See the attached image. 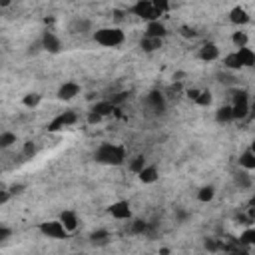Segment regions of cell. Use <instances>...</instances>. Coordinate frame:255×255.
Segmentation results:
<instances>
[{
  "mask_svg": "<svg viewBox=\"0 0 255 255\" xmlns=\"http://www.w3.org/2000/svg\"><path fill=\"white\" fill-rule=\"evenodd\" d=\"M203 245H205V249H209V251H219V249H223L221 239H205Z\"/></svg>",
  "mask_w": 255,
  "mask_h": 255,
  "instance_id": "obj_32",
  "label": "cell"
},
{
  "mask_svg": "<svg viewBox=\"0 0 255 255\" xmlns=\"http://www.w3.org/2000/svg\"><path fill=\"white\" fill-rule=\"evenodd\" d=\"M145 167V157L143 155H135L131 161H129V171H133L135 175Z\"/></svg>",
  "mask_w": 255,
  "mask_h": 255,
  "instance_id": "obj_31",
  "label": "cell"
},
{
  "mask_svg": "<svg viewBox=\"0 0 255 255\" xmlns=\"http://www.w3.org/2000/svg\"><path fill=\"white\" fill-rule=\"evenodd\" d=\"M235 54H237V58H239L241 68H251V66H255V52H253L249 46L235 50Z\"/></svg>",
  "mask_w": 255,
  "mask_h": 255,
  "instance_id": "obj_15",
  "label": "cell"
},
{
  "mask_svg": "<svg viewBox=\"0 0 255 255\" xmlns=\"http://www.w3.org/2000/svg\"><path fill=\"white\" fill-rule=\"evenodd\" d=\"M118 108L110 102V100H100V102H96L94 106H92V110L90 112H94V114H98L100 118H106V116H110V114H114Z\"/></svg>",
  "mask_w": 255,
  "mask_h": 255,
  "instance_id": "obj_16",
  "label": "cell"
},
{
  "mask_svg": "<svg viewBox=\"0 0 255 255\" xmlns=\"http://www.w3.org/2000/svg\"><path fill=\"white\" fill-rule=\"evenodd\" d=\"M80 92H82V88H80V84H78V82H64V84L58 88L56 98H58V100H62V102H70V100H74Z\"/></svg>",
  "mask_w": 255,
  "mask_h": 255,
  "instance_id": "obj_9",
  "label": "cell"
},
{
  "mask_svg": "<svg viewBox=\"0 0 255 255\" xmlns=\"http://www.w3.org/2000/svg\"><path fill=\"white\" fill-rule=\"evenodd\" d=\"M215 120H217L219 124L233 122V116H231V106H221V108L215 112Z\"/></svg>",
  "mask_w": 255,
  "mask_h": 255,
  "instance_id": "obj_26",
  "label": "cell"
},
{
  "mask_svg": "<svg viewBox=\"0 0 255 255\" xmlns=\"http://www.w3.org/2000/svg\"><path fill=\"white\" fill-rule=\"evenodd\" d=\"M197 106H201V108H207V106H211V102H213V94L209 92V90H199V96L193 100Z\"/></svg>",
  "mask_w": 255,
  "mask_h": 255,
  "instance_id": "obj_27",
  "label": "cell"
},
{
  "mask_svg": "<svg viewBox=\"0 0 255 255\" xmlns=\"http://www.w3.org/2000/svg\"><path fill=\"white\" fill-rule=\"evenodd\" d=\"M12 143H16L14 131H0V149H8Z\"/></svg>",
  "mask_w": 255,
  "mask_h": 255,
  "instance_id": "obj_29",
  "label": "cell"
},
{
  "mask_svg": "<svg viewBox=\"0 0 255 255\" xmlns=\"http://www.w3.org/2000/svg\"><path fill=\"white\" fill-rule=\"evenodd\" d=\"M94 159L98 163H104V165H122L126 161V147L120 143L104 141L94 151Z\"/></svg>",
  "mask_w": 255,
  "mask_h": 255,
  "instance_id": "obj_1",
  "label": "cell"
},
{
  "mask_svg": "<svg viewBox=\"0 0 255 255\" xmlns=\"http://www.w3.org/2000/svg\"><path fill=\"white\" fill-rule=\"evenodd\" d=\"M145 102H147V106H149L155 114H163V112H165V96H163L161 92L151 90V92L145 96Z\"/></svg>",
  "mask_w": 255,
  "mask_h": 255,
  "instance_id": "obj_10",
  "label": "cell"
},
{
  "mask_svg": "<svg viewBox=\"0 0 255 255\" xmlns=\"http://www.w3.org/2000/svg\"><path fill=\"white\" fill-rule=\"evenodd\" d=\"M251 112L249 104V92L247 90H235L233 92V104H231V116L233 120H245Z\"/></svg>",
  "mask_w": 255,
  "mask_h": 255,
  "instance_id": "obj_3",
  "label": "cell"
},
{
  "mask_svg": "<svg viewBox=\"0 0 255 255\" xmlns=\"http://www.w3.org/2000/svg\"><path fill=\"white\" fill-rule=\"evenodd\" d=\"M213 197H215V187H213V185H203V187H199L197 199H199L201 203H209Z\"/></svg>",
  "mask_w": 255,
  "mask_h": 255,
  "instance_id": "obj_23",
  "label": "cell"
},
{
  "mask_svg": "<svg viewBox=\"0 0 255 255\" xmlns=\"http://www.w3.org/2000/svg\"><path fill=\"white\" fill-rule=\"evenodd\" d=\"M129 12H131V14H135L137 18L145 20V22L159 20V14H157V10H155V6H153V2H151V0H137V2L129 8Z\"/></svg>",
  "mask_w": 255,
  "mask_h": 255,
  "instance_id": "obj_4",
  "label": "cell"
},
{
  "mask_svg": "<svg viewBox=\"0 0 255 255\" xmlns=\"http://www.w3.org/2000/svg\"><path fill=\"white\" fill-rule=\"evenodd\" d=\"M159 255H169V249H159Z\"/></svg>",
  "mask_w": 255,
  "mask_h": 255,
  "instance_id": "obj_44",
  "label": "cell"
},
{
  "mask_svg": "<svg viewBox=\"0 0 255 255\" xmlns=\"http://www.w3.org/2000/svg\"><path fill=\"white\" fill-rule=\"evenodd\" d=\"M70 32L72 34H88V32H92V22L86 18H74L70 22Z\"/></svg>",
  "mask_w": 255,
  "mask_h": 255,
  "instance_id": "obj_18",
  "label": "cell"
},
{
  "mask_svg": "<svg viewBox=\"0 0 255 255\" xmlns=\"http://www.w3.org/2000/svg\"><path fill=\"white\" fill-rule=\"evenodd\" d=\"M217 78H219L221 84H235V78H233V76H223V74H219Z\"/></svg>",
  "mask_w": 255,
  "mask_h": 255,
  "instance_id": "obj_42",
  "label": "cell"
},
{
  "mask_svg": "<svg viewBox=\"0 0 255 255\" xmlns=\"http://www.w3.org/2000/svg\"><path fill=\"white\" fill-rule=\"evenodd\" d=\"M239 165H241V169H245V171H253L255 169V151L249 147V149H245L241 155H239Z\"/></svg>",
  "mask_w": 255,
  "mask_h": 255,
  "instance_id": "obj_19",
  "label": "cell"
},
{
  "mask_svg": "<svg viewBox=\"0 0 255 255\" xmlns=\"http://www.w3.org/2000/svg\"><path fill=\"white\" fill-rule=\"evenodd\" d=\"M179 34H181L183 38H195V36H197V32H195L193 28H189V26H181V28H179Z\"/></svg>",
  "mask_w": 255,
  "mask_h": 255,
  "instance_id": "obj_36",
  "label": "cell"
},
{
  "mask_svg": "<svg viewBox=\"0 0 255 255\" xmlns=\"http://www.w3.org/2000/svg\"><path fill=\"white\" fill-rule=\"evenodd\" d=\"M128 98H129V94H128V92H118V94H114V96L110 98V102H112V104H114V106L118 108V104H122V102H126Z\"/></svg>",
  "mask_w": 255,
  "mask_h": 255,
  "instance_id": "obj_33",
  "label": "cell"
},
{
  "mask_svg": "<svg viewBox=\"0 0 255 255\" xmlns=\"http://www.w3.org/2000/svg\"><path fill=\"white\" fill-rule=\"evenodd\" d=\"M137 179H139L141 183H155V181L159 179V171H157L155 165H147V163H145V167L137 173Z\"/></svg>",
  "mask_w": 255,
  "mask_h": 255,
  "instance_id": "obj_17",
  "label": "cell"
},
{
  "mask_svg": "<svg viewBox=\"0 0 255 255\" xmlns=\"http://www.w3.org/2000/svg\"><path fill=\"white\" fill-rule=\"evenodd\" d=\"M94 40H96V44H100L104 48H118L120 44H124L126 34L122 28L106 26V28H98L94 32Z\"/></svg>",
  "mask_w": 255,
  "mask_h": 255,
  "instance_id": "obj_2",
  "label": "cell"
},
{
  "mask_svg": "<svg viewBox=\"0 0 255 255\" xmlns=\"http://www.w3.org/2000/svg\"><path fill=\"white\" fill-rule=\"evenodd\" d=\"M58 221L64 225V229H66L68 233H74V231L78 229V225H80V219H78L76 211H72V209L62 211V213H60V217H58Z\"/></svg>",
  "mask_w": 255,
  "mask_h": 255,
  "instance_id": "obj_12",
  "label": "cell"
},
{
  "mask_svg": "<svg viewBox=\"0 0 255 255\" xmlns=\"http://www.w3.org/2000/svg\"><path fill=\"white\" fill-rule=\"evenodd\" d=\"M227 255H249V249L237 247V249H233V251H227Z\"/></svg>",
  "mask_w": 255,
  "mask_h": 255,
  "instance_id": "obj_41",
  "label": "cell"
},
{
  "mask_svg": "<svg viewBox=\"0 0 255 255\" xmlns=\"http://www.w3.org/2000/svg\"><path fill=\"white\" fill-rule=\"evenodd\" d=\"M104 118H100L98 114H94V112H88V124L90 126H96V124H100Z\"/></svg>",
  "mask_w": 255,
  "mask_h": 255,
  "instance_id": "obj_37",
  "label": "cell"
},
{
  "mask_svg": "<svg viewBox=\"0 0 255 255\" xmlns=\"http://www.w3.org/2000/svg\"><path fill=\"white\" fill-rule=\"evenodd\" d=\"M145 229H147V223L145 221H133L131 223V233H145Z\"/></svg>",
  "mask_w": 255,
  "mask_h": 255,
  "instance_id": "obj_35",
  "label": "cell"
},
{
  "mask_svg": "<svg viewBox=\"0 0 255 255\" xmlns=\"http://www.w3.org/2000/svg\"><path fill=\"white\" fill-rule=\"evenodd\" d=\"M143 36L163 40V38L167 36V28H165V24H163L161 20H153V22H147V24H145V32H143Z\"/></svg>",
  "mask_w": 255,
  "mask_h": 255,
  "instance_id": "obj_11",
  "label": "cell"
},
{
  "mask_svg": "<svg viewBox=\"0 0 255 255\" xmlns=\"http://www.w3.org/2000/svg\"><path fill=\"white\" fill-rule=\"evenodd\" d=\"M42 102V96L38 94V92H32V94H26L24 98H22V104L26 106V108H36L38 104Z\"/></svg>",
  "mask_w": 255,
  "mask_h": 255,
  "instance_id": "obj_30",
  "label": "cell"
},
{
  "mask_svg": "<svg viewBox=\"0 0 255 255\" xmlns=\"http://www.w3.org/2000/svg\"><path fill=\"white\" fill-rule=\"evenodd\" d=\"M229 20H231V24H235V26H245V24L251 22V16H249V12H247L243 6H233V8L229 10Z\"/></svg>",
  "mask_w": 255,
  "mask_h": 255,
  "instance_id": "obj_13",
  "label": "cell"
},
{
  "mask_svg": "<svg viewBox=\"0 0 255 255\" xmlns=\"http://www.w3.org/2000/svg\"><path fill=\"white\" fill-rule=\"evenodd\" d=\"M108 213L114 217V219H131V205L128 199H120V201H114L110 207H108Z\"/></svg>",
  "mask_w": 255,
  "mask_h": 255,
  "instance_id": "obj_7",
  "label": "cell"
},
{
  "mask_svg": "<svg viewBox=\"0 0 255 255\" xmlns=\"http://www.w3.org/2000/svg\"><path fill=\"white\" fill-rule=\"evenodd\" d=\"M10 235H12V229H10V227H6V225H0V241L8 239Z\"/></svg>",
  "mask_w": 255,
  "mask_h": 255,
  "instance_id": "obj_39",
  "label": "cell"
},
{
  "mask_svg": "<svg viewBox=\"0 0 255 255\" xmlns=\"http://www.w3.org/2000/svg\"><path fill=\"white\" fill-rule=\"evenodd\" d=\"M237 243L241 245V247H245V249H249L251 245H255V229L249 225L241 235H239V239H237Z\"/></svg>",
  "mask_w": 255,
  "mask_h": 255,
  "instance_id": "obj_21",
  "label": "cell"
},
{
  "mask_svg": "<svg viewBox=\"0 0 255 255\" xmlns=\"http://www.w3.org/2000/svg\"><path fill=\"white\" fill-rule=\"evenodd\" d=\"M76 122H78V114H76L74 110H66V112H60V114L46 126V129H48V131H60V129H64V128L74 126Z\"/></svg>",
  "mask_w": 255,
  "mask_h": 255,
  "instance_id": "obj_5",
  "label": "cell"
},
{
  "mask_svg": "<svg viewBox=\"0 0 255 255\" xmlns=\"http://www.w3.org/2000/svg\"><path fill=\"white\" fill-rule=\"evenodd\" d=\"M26 189V185H22V183H18V185H10L8 187V191H10V195H16V193H22Z\"/></svg>",
  "mask_w": 255,
  "mask_h": 255,
  "instance_id": "obj_40",
  "label": "cell"
},
{
  "mask_svg": "<svg viewBox=\"0 0 255 255\" xmlns=\"http://www.w3.org/2000/svg\"><path fill=\"white\" fill-rule=\"evenodd\" d=\"M235 183L239 185V187H243V189H247V187H251V175H249V171H245V169H241V171H237L235 173Z\"/></svg>",
  "mask_w": 255,
  "mask_h": 255,
  "instance_id": "obj_28",
  "label": "cell"
},
{
  "mask_svg": "<svg viewBox=\"0 0 255 255\" xmlns=\"http://www.w3.org/2000/svg\"><path fill=\"white\" fill-rule=\"evenodd\" d=\"M12 195H10V191H8V187H0V205H4L8 199H10Z\"/></svg>",
  "mask_w": 255,
  "mask_h": 255,
  "instance_id": "obj_38",
  "label": "cell"
},
{
  "mask_svg": "<svg viewBox=\"0 0 255 255\" xmlns=\"http://www.w3.org/2000/svg\"><path fill=\"white\" fill-rule=\"evenodd\" d=\"M38 229H40V233H42V235H46V237H50V239H66V237L70 235L58 219L44 221V223H40V227H38Z\"/></svg>",
  "mask_w": 255,
  "mask_h": 255,
  "instance_id": "obj_6",
  "label": "cell"
},
{
  "mask_svg": "<svg viewBox=\"0 0 255 255\" xmlns=\"http://www.w3.org/2000/svg\"><path fill=\"white\" fill-rule=\"evenodd\" d=\"M231 42H233V46L239 50V48H245V46H249V36H247V32H241V30H237V32H233V36H231Z\"/></svg>",
  "mask_w": 255,
  "mask_h": 255,
  "instance_id": "obj_24",
  "label": "cell"
},
{
  "mask_svg": "<svg viewBox=\"0 0 255 255\" xmlns=\"http://www.w3.org/2000/svg\"><path fill=\"white\" fill-rule=\"evenodd\" d=\"M0 245H2V241H0Z\"/></svg>",
  "mask_w": 255,
  "mask_h": 255,
  "instance_id": "obj_45",
  "label": "cell"
},
{
  "mask_svg": "<svg viewBox=\"0 0 255 255\" xmlns=\"http://www.w3.org/2000/svg\"><path fill=\"white\" fill-rule=\"evenodd\" d=\"M223 66H225L227 70H231V72H237V70H241L239 58H237V54H235V52H229V54L223 58Z\"/></svg>",
  "mask_w": 255,
  "mask_h": 255,
  "instance_id": "obj_25",
  "label": "cell"
},
{
  "mask_svg": "<svg viewBox=\"0 0 255 255\" xmlns=\"http://www.w3.org/2000/svg\"><path fill=\"white\" fill-rule=\"evenodd\" d=\"M197 96H199V90H197V88H193V90H187V98H189V100H195Z\"/></svg>",
  "mask_w": 255,
  "mask_h": 255,
  "instance_id": "obj_43",
  "label": "cell"
},
{
  "mask_svg": "<svg viewBox=\"0 0 255 255\" xmlns=\"http://www.w3.org/2000/svg\"><path fill=\"white\" fill-rule=\"evenodd\" d=\"M40 46H42V50H46L48 54H58V52L62 50V42H60V38H58L54 32H50V30H46V32L42 34V38H40Z\"/></svg>",
  "mask_w": 255,
  "mask_h": 255,
  "instance_id": "obj_8",
  "label": "cell"
},
{
  "mask_svg": "<svg viewBox=\"0 0 255 255\" xmlns=\"http://www.w3.org/2000/svg\"><path fill=\"white\" fill-rule=\"evenodd\" d=\"M36 151H38V147H36L34 141H26V143H24V155H26V157H34Z\"/></svg>",
  "mask_w": 255,
  "mask_h": 255,
  "instance_id": "obj_34",
  "label": "cell"
},
{
  "mask_svg": "<svg viewBox=\"0 0 255 255\" xmlns=\"http://www.w3.org/2000/svg\"><path fill=\"white\" fill-rule=\"evenodd\" d=\"M199 60H203V62H213V60H217L219 58V48H217V44H213V42H205L201 48H199Z\"/></svg>",
  "mask_w": 255,
  "mask_h": 255,
  "instance_id": "obj_14",
  "label": "cell"
},
{
  "mask_svg": "<svg viewBox=\"0 0 255 255\" xmlns=\"http://www.w3.org/2000/svg\"><path fill=\"white\" fill-rule=\"evenodd\" d=\"M90 243L92 245H108L110 243V233L106 229H98V231L90 233Z\"/></svg>",
  "mask_w": 255,
  "mask_h": 255,
  "instance_id": "obj_22",
  "label": "cell"
},
{
  "mask_svg": "<svg viewBox=\"0 0 255 255\" xmlns=\"http://www.w3.org/2000/svg\"><path fill=\"white\" fill-rule=\"evenodd\" d=\"M161 46H163V40H159V38H147V36H143V38L139 40V48H141L143 52H147V54L157 52Z\"/></svg>",
  "mask_w": 255,
  "mask_h": 255,
  "instance_id": "obj_20",
  "label": "cell"
}]
</instances>
